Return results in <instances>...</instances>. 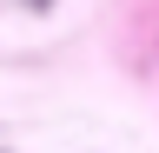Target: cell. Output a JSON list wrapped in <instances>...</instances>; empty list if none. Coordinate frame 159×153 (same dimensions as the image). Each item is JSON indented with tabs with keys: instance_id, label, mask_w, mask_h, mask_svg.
<instances>
[]
</instances>
